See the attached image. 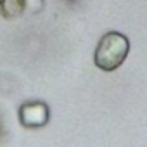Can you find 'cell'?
I'll return each instance as SVG.
<instances>
[{
    "instance_id": "5b68a950",
    "label": "cell",
    "mask_w": 147,
    "mask_h": 147,
    "mask_svg": "<svg viewBox=\"0 0 147 147\" xmlns=\"http://www.w3.org/2000/svg\"><path fill=\"white\" fill-rule=\"evenodd\" d=\"M4 137H5V123H4L2 114H0V142L4 140Z\"/></svg>"
},
{
    "instance_id": "7a4b0ae2",
    "label": "cell",
    "mask_w": 147,
    "mask_h": 147,
    "mask_svg": "<svg viewBox=\"0 0 147 147\" xmlns=\"http://www.w3.org/2000/svg\"><path fill=\"white\" fill-rule=\"evenodd\" d=\"M19 123L28 130L43 128L50 119L49 104L43 100H26L19 106Z\"/></svg>"
},
{
    "instance_id": "3957f363",
    "label": "cell",
    "mask_w": 147,
    "mask_h": 147,
    "mask_svg": "<svg viewBox=\"0 0 147 147\" xmlns=\"http://www.w3.org/2000/svg\"><path fill=\"white\" fill-rule=\"evenodd\" d=\"M26 12L24 0H4L0 5V14L5 19H16Z\"/></svg>"
},
{
    "instance_id": "6da1fadb",
    "label": "cell",
    "mask_w": 147,
    "mask_h": 147,
    "mask_svg": "<svg viewBox=\"0 0 147 147\" xmlns=\"http://www.w3.org/2000/svg\"><path fill=\"white\" fill-rule=\"evenodd\" d=\"M130 52V40L119 31H107L97 43L94 62L102 71L118 69Z\"/></svg>"
},
{
    "instance_id": "8992f818",
    "label": "cell",
    "mask_w": 147,
    "mask_h": 147,
    "mask_svg": "<svg viewBox=\"0 0 147 147\" xmlns=\"http://www.w3.org/2000/svg\"><path fill=\"white\" fill-rule=\"evenodd\" d=\"M2 2H4V0H0V5H2Z\"/></svg>"
},
{
    "instance_id": "277c9868",
    "label": "cell",
    "mask_w": 147,
    "mask_h": 147,
    "mask_svg": "<svg viewBox=\"0 0 147 147\" xmlns=\"http://www.w3.org/2000/svg\"><path fill=\"white\" fill-rule=\"evenodd\" d=\"M43 2L45 0H24V5H26V12L30 14H36L43 9Z\"/></svg>"
}]
</instances>
